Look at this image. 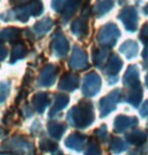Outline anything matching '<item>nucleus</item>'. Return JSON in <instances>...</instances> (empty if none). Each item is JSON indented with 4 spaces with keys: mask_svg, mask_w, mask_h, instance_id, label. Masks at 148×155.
<instances>
[{
    "mask_svg": "<svg viewBox=\"0 0 148 155\" xmlns=\"http://www.w3.org/2000/svg\"><path fill=\"white\" fill-rule=\"evenodd\" d=\"M85 63H86V58L83 51H81V50L75 51V53L72 55V63H71L72 65L75 67H81L82 64Z\"/></svg>",
    "mask_w": 148,
    "mask_h": 155,
    "instance_id": "f257e3e1",
    "label": "nucleus"
},
{
    "mask_svg": "<svg viewBox=\"0 0 148 155\" xmlns=\"http://www.w3.org/2000/svg\"><path fill=\"white\" fill-rule=\"evenodd\" d=\"M121 51L124 54H127L128 51H131L132 56H135L136 52H137V46H136V44L134 42H127L124 44L123 47H121Z\"/></svg>",
    "mask_w": 148,
    "mask_h": 155,
    "instance_id": "f03ea898",
    "label": "nucleus"
}]
</instances>
